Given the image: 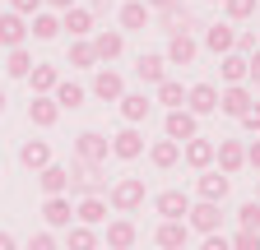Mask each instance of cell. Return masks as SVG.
Wrapping results in <instances>:
<instances>
[{"mask_svg":"<svg viewBox=\"0 0 260 250\" xmlns=\"http://www.w3.org/2000/svg\"><path fill=\"white\" fill-rule=\"evenodd\" d=\"M149 162H153L158 172H172V167L181 162V144H177V139H158V144L149 148Z\"/></svg>","mask_w":260,"mask_h":250,"instance_id":"1f68e13d","label":"cell"},{"mask_svg":"<svg viewBox=\"0 0 260 250\" xmlns=\"http://www.w3.org/2000/svg\"><path fill=\"white\" fill-rule=\"evenodd\" d=\"M19 162H23L28 172H42V167L51 162V144H47V139H23V144H19Z\"/></svg>","mask_w":260,"mask_h":250,"instance_id":"4316f807","label":"cell"},{"mask_svg":"<svg viewBox=\"0 0 260 250\" xmlns=\"http://www.w3.org/2000/svg\"><path fill=\"white\" fill-rule=\"evenodd\" d=\"M135 79L140 84H162V79H168V60H162V56H153V51H144L140 60H135Z\"/></svg>","mask_w":260,"mask_h":250,"instance_id":"83f0119b","label":"cell"},{"mask_svg":"<svg viewBox=\"0 0 260 250\" xmlns=\"http://www.w3.org/2000/svg\"><path fill=\"white\" fill-rule=\"evenodd\" d=\"M214 162H218L223 176H237V172L246 167V144H237V139H218V144H214Z\"/></svg>","mask_w":260,"mask_h":250,"instance_id":"30bf717a","label":"cell"},{"mask_svg":"<svg viewBox=\"0 0 260 250\" xmlns=\"http://www.w3.org/2000/svg\"><path fill=\"white\" fill-rule=\"evenodd\" d=\"M214 5H223V0H214Z\"/></svg>","mask_w":260,"mask_h":250,"instance_id":"11a10c76","label":"cell"},{"mask_svg":"<svg viewBox=\"0 0 260 250\" xmlns=\"http://www.w3.org/2000/svg\"><path fill=\"white\" fill-rule=\"evenodd\" d=\"M28 33L38 37V42H51V37H60V14H51V10H38L28 19Z\"/></svg>","mask_w":260,"mask_h":250,"instance_id":"d6a6232c","label":"cell"},{"mask_svg":"<svg viewBox=\"0 0 260 250\" xmlns=\"http://www.w3.org/2000/svg\"><path fill=\"white\" fill-rule=\"evenodd\" d=\"M144 176H116L112 185H107V204L116 209V213H135V209H144Z\"/></svg>","mask_w":260,"mask_h":250,"instance_id":"7a4b0ae2","label":"cell"},{"mask_svg":"<svg viewBox=\"0 0 260 250\" xmlns=\"http://www.w3.org/2000/svg\"><path fill=\"white\" fill-rule=\"evenodd\" d=\"M10 10H14L19 19H32V14L42 10V0H10Z\"/></svg>","mask_w":260,"mask_h":250,"instance_id":"ee69618b","label":"cell"},{"mask_svg":"<svg viewBox=\"0 0 260 250\" xmlns=\"http://www.w3.org/2000/svg\"><path fill=\"white\" fill-rule=\"evenodd\" d=\"M107 148H112V158H121V162H135L140 153H144V135L135 130V125H125V130H116V135L107 139Z\"/></svg>","mask_w":260,"mask_h":250,"instance_id":"9c48e42d","label":"cell"},{"mask_svg":"<svg viewBox=\"0 0 260 250\" xmlns=\"http://www.w3.org/2000/svg\"><path fill=\"white\" fill-rule=\"evenodd\" d=\"M107 232H103V241H107V250H130L140 241V227L130 223V218H112V223H103Z\"/></svg>","mask_w":260,"mask_h":250,"instance_id":"2e32d148","label":"cell"},{"mask_svg":"<svg viewBox=\"0 0 260 250\" xmlns=\"http://www.w3.org/2000/svg\"><path fill=\"white\" fill-rule=\"evenodd\" d=\"M23 37H28V19H19L14 10H5V14H0V47L14 51V47H23Z\"/></svg>","mask_w":260,"mask_h":250,"instance_id":"44dd1931","label":"cell"},{"mask_svg":"<svg viewBox=\"0 0 260 250\" xmlns=\"http://www.w3.org/2000/svg\"><path fill=\"white\" fill-rule=\"evenodd\" d=\"M23 250H60V241H56V232H32Z\"/></svg>","mask_w":260,"mask_h":250,"instance_id":"b9f144b4","label":"cell"},{"mask_svg":"<svg viewBox=\"0 0 260 250\" xmlns=\"http://www.w3.org/2000/svg\"><path fill=\"white\" fill-rule=\"evenodd\" d=\"M158 102L168 107V111H177V107H186V88L177 84V79H162L158 84Z\"/></svg>","mask_w":260,"mask_h":250,"instance_id":"d590c367","label":"cell"},{"mask_svg":"<svg viewBox=\"0 0 260 250\" xmlns=\"http://www.w3.org/2000/svg\"><path fill=\"white\" fill-rule=\"evenodd\" d=\"M195 56H200V42H195L190 33H177V37H168V51H162V60H168V65H190Z\"/></svg>","mask_w":260,"mask_h":250,"instance_id":"d6986e66","label":"cell"},{"mask_svg":"<svg viewBox=\"0 0 260 250\" xmlns=\"http://www.w3.org/2000/svg\"><path fill=\"white\" fill-rule=\"evenodd\" d=\"M228 190H233V176H223L218 167H209V172L195 176V195H200L205 204H223V199H228Z\"/></svg>","mask_w":260,"mask_h":250,"instance_id":"277c9868","label":"cell"},{"mask_svg":"<svg viewBox=\"0 0 260 250\" xmlns=\"http://www.w3.org/2000/svg\"><path fill=\"white\" fill-rule=\"evenodd\" d=\"M0 250H19V241H14L10 232H0Z\"/></svg>","mask_w":260,"mask_h":250,"instance_id":"681fc988","label":"cell"},{"mask_svg":"<svg viewBox=\"0 0 260 250\" xmlns=\"http://www.w3.org/2000/svg\"><path fill=\"white\" fill-rule=\"evenodd\" d=\"M153 209H158L162 223H186L190 195H186V190H158V195H153Z\"/></svg>","mask_w":260,"mask_h":250,"instance_id":"52a82bcc","label":"cell"},{"mask_svg":"<svg viewBox=\"0 0 260 250\" xmlns=\"http://www.w3.org/2000/svg\"><path fill=\"white\" fill-rule=\"evenodd\" d=\"M107 5H112V0H93V5H88V10L98 14V10H107Z\"/></svg>","mask_w":260,"mask_h":250,"instance_id":"f907efd6","label":"cell"},{"mask_svg":"<svg viewBox=\"0 0 260 250\" xmlns=\"http://www.w3.org/2000/svg\"><path fill=\"white\" fill-rule=\"evenodd\" d=\"M162 130H168V139L186 144V139H195V135H200V116H190L186 107H177V111H168V120H162Z\"/></svg>","mask_w":260,"mask_h":250,"instance_id":"5bb4252c","label":"cell"},{"mask_svg":"<svg viewBox=\"0 0 260 250\" xmlns=\"http://www.w3.org/2000/svg\"><path fill=\"white\" fill-rule=\"evenodd\" d=\"M218 79H223V88H228V84H246V79H251V70H246V56H237V51L218 56Z\"/></svg>","mask_w":260,"mask_h":250,"instance_id":"f546056e","label":"cell"},{"mask_svg":"<svg viewBox=\"0 0 260 250\" xmlns=\"http://www.w3.org/2000/svg\"><path fill=\"white\" fill-rule=\"evenodd\" d=\"M65 195H107V162H70V190Z\"/></svg>","mask_w":260,"mask_h":250,"instance_id":"6da1fadb","label":"cell"},{"mask_svg":"<svg viewBox=\"0 0 260 250\" xmlns=\"http://www.w3.org/2000/svg\"><path fill=\"white\" fill-rule=\"evenodd\" d=\"M28 70H32V56H28L23 47H14V51L5 56V74H10V79H28Z\"/></svg>","mask_w":260,"mask_h":250,"instance_id":"8d00e7d4","label":"cell"},{"mask_svg":"<svg viewBox=\"0 0 260 250\" xmlns=\"http://www.w3.org/2000/svg\"><path fill=\"white\" fill-rule=\"evenodd\" d=\"M181 162L195 167V172H209V167H214V139H200V135L186 139V144H181Z\"/></svg>","mask_w":260,"mask_h":250,"instance_id":"e0dca14e","label":"cell"},{"mask_svg":"<svg viewBox=\"0 0 260 250\" xmlns=\"http://www.w3.org/2000/svg\"><path fill=\"white\" fill-rule=\"evenodd\" d=\"M246 167H255V172H260V139H251V144H246Z\"/></svg>","mask_w":260,"mask_h":250,"instance_id":"bcb514c9","label":"cell"},{"mask_svg":"<svg viewBox=\"0 0 260 250\" xmlns=\"http://www.w3.org/2000/svg\"><path fill=\"white\" fill-rule=\"evenodd\" d=\"M233 42H237V28H233V23H209V28H205V47H209L214 56H228V51H233Z\"/></svg>","mask_w":260,"mask_h":250,"instance_id":"f1b7e54d","label":"cell"},{"mask_svg":"<svg viewBox=\"0 0 260 250\" xmlns=\"http://www.w3.org/2000/svg\"><path fill=\"white\" fill-rule=\"evenodd\" d=\"M255 93H260V74H255Z\"/></svg>","mask_w":260,"mask_h":250,"instance_id":"db71d44e","label":"cell"},{"mask_svg":"<svg viewBox=\"0 0 260 250\" xmlns=\"http://www.w3.org/2000/svg\"><path fill=\"white\" fill-rule=\"evenodd\" d=\"M255 204H260V181H255Z\"/></svg>","mask_w":260,"mask_h":250,"instance_id":"816d5d0a","label":"cell"},{"mask_svg":"<svg viewBox=\"0 0 260 250\" xmlns=\"http://www.w3.org/2000/svg\"><path fill=\"white\" fill-rule=\"evenodd\" d=\"M70 65H75V70H93V65H98V56H93V47H88V37H79V42H70Z\"/></svg>","mask_w":260,"mask_h":250,"instance_id":"74e56055","label":"cell"},{"mask_svg":"<svg viewBox=\"0 0 260 250\" xmlns=\"http://www.w3.org/2000/svg\"><path fill=\"white\" fill-rule=\"evenodd\" d=\"M158 28H162L168 37H177V33H190V28H205V23L195 19V14L181 5V0H172L168 10H158Z\"/></svg>","mask_w":260,"mask_h":250,"instance_id":"5b68a950","label":"cell"},{"mask_svg":"<svg viewBox=\"0 0 260 250\" xmlns=\"http://www.w3.org/2000/svg\"><path fill=\"white\" fill-rule=\"evenodd\" d=\"M98 245H103L98 227H79V223L65 227V250H98Z\"/></svg>","mask_w":260,"mask_h":250,"instance_id":"e575fe53","label":"cell"},{"mask_svg":"<svg viewBox=\"0 0 260 250\" xmlns=\"http://www.w3.org/2000/svg\"><path fill=\"white\" fill-rule=\"evenodd\" d=\"M93 19H98V14H93L88 5H70V10L60 14V33H70L75 42H79V37H93V33H98Z\"/></svg>","mask_w":260,"mask_h":250,"instance_id":"8fae6325","label":"cell"},{"mask_svg":"<svg viewBox=\"0 0 260 250\" xmlns=\"http://www.w3.org/2000/svg\"><path fill=\"white\" fill-rule=\"evenodd\" d=\"M28 120L38 125V130H51V125L60 120V107H56L51 98H32V102H28Z\"/></svg>","mask_w":260,"mask_h":250,"instance_id":"836d02e7","label":"cell"},{"mask_svg":"<svg viewBox=\"0 0 260 250\" xmlns=\"http://www.w3.org/2000/svg\"><path fill=\"white\" fill-rule=\"evenodd\" d=\"M38 185H42V195H65L70 190V167L65 162H47L38 172Z\"/></svg>","mask_w":260,"mask_h":250,"instance_id":"cb8c5ba5","label":"cell"},{"mask_svg":"<svg viewBox=\"0 0 260 250\" xmlns=\"http://www.w3.org/2000/svg\"><path fill=\"white\" fill-rule=\"evenodd\" d=\"M223 14L233 19V23H242V19L255 14V0H223Z\"/></svg>","mask_w":260,"mask_h":250,"instance_id":"ab89813d","label":"cell"},{"mask_svg":"<svg viewBox=\"0 0 260 250\" xmlns=\"http://www.w3.org/2000/svg\"><path fill=\"white\" fill-rule=\"evenodd\" d=\"M237 120H242V130H251V135H260V102H251V107H246V111H242Z\"/></svg>","mask_w":260,"mask_h":250,"instance_id":"7bdbcfd3","label":"cell"},{"mask_svg":"<svg viewBox=\"0 0 260 250\" xmlns=\"http://www.w3.org/2000/svg\"><path fill=\"white\" fill-rule=\"evenodd\" d=\"M75 223H79V227H103V223H107V199H103V195H84V199L75 204Z\"/></svg>","mask_w":260,"mask_h":250,"instance_id":"ac0fdd59","label":"cell"},{"mask_svg":"<svg viewBox=\"0 0 260 250\" xmlns=\"http://www.w3.org/2000/svg\"><path fill=\"white\" fill-rule=\"evenodd\" d=\"M88 47H93V56L103 60V65H112V60H121V51H125V33L121 28H103V33L88 37Z\"/></svg>","mask_w":260,"mask_h":250,"instance_id":"ba28073f","label":"cell"},{"mask_svg":"<svg viewBox=\"0 0 260 250\" xmlns=\"http://www.w3.org/2000/svg\"><path fill=\"white\" fill-rule=\"evenodd\" d=\"M255 37H260V28H255Z\"/></svg>","mask_w":260,"mask_h":250,"instance_id":"9f6ffc18","label":"cell"},{"mask_svg":"<svg viewBox=\"0 0 260 250\" xmlns=\"http://www.w3.org/2000/svg\"><path fill=\"white\" fill-rule=\"evenodd\" d=\"M251 102H255V93H251L246 84H228V88H218V111H223V116H233V120H237Z\"/></svg>","mask_w":260,"mask_h":250,"instance_id":"4fadbf2b","label":"cell"},{"mask_svg":"<svg viewBox=\"0 0 260 250\" xmlns=\"http://www.w3.org/2000/svg\"><path fill=\"white\" fill-rule=\"evenodd\" d=\"M186 227H190V232H200V236L223 232V204H205V199H195V204L186 209Z\"/></svg>","mask_w":260,"mask_h":250,"instance_id":"3957f363","label":"cell"},{"mask_svg":"<svg viewBox=\"0 0 260 250\" xmlns=\"http://www.w3.org/2000/svg\"><path fill=\"white\" fill-rule=\"evenodd\" d=\"M0 111H5V93H0Z\"/></svg>","mask_w":260,"mask_h":250,"instance_id":"f5cc1de1","label":"cell"},{"mask_svg":"<svg viewBox=\"0 0 260 250\" xmlns=\"http://www.w3.org/2000/svg\"><path fill=\"white\" fill-rule=\"evenodd\" d=\"M116 19H121V33H144V28H149V19H153V14H149V10L140 5V0H125V5H121V14H116Z\"/></svg>","mask_w":260,"mask_h":250,"instance_id":"4dcf8cb0","label":"cell"},{"mask_svg":"<svg viewBox=\"0 0 260 250\" xmlns=\"http://www.w3.org/2000/svg\"><path fill=\"white\" fill-rule=\"evenodd\" d=\"M228 245H233V250H260V232H233V236H228Z\"/></svg>","mask_w":260,"mask_h":250,"instance_id":"60d3db41","label":"cell"},{"mask_svg":"<svg viewBox=\"0 0 260 250\" xmlns=\"http://www.w3.org/2000/svg\"><path fill=\"white\" fill-rule=\"evenodd\" d=\"M107 135H98V130H84L75 135V162H107Z\"/></svg>","mask_w":260,"mask_h":250,"instance_id":"7c38bea8","label":"cell"},{"mask_svg":"<svg viewBox=\"0 0 260 250\" xmlns=\"http://www.w3.org/2000/svg\"><path fill=\"white\" fill-rule=\"evenodd\" d=\"M70 5H75V0H42V10H51V14H65Z\"/></svg>","mask_w":260,"mask_h":250,"instance_id":"7dc6e473","label":"cell"},{"mask_svg":"<svg viewBox=\"0 0 260 250\" xmlns=\"http://www.w3.org/2000/svg\"><path fill=\"white\" fill-rule=\"evenodd\" d=\"M51 102H56L60 111H79V107L88 102V88H84V84H70V79H60V84L51 88Z\"/></svg>","mask_w":260,"mask_h":250,"instance_id":"ffe728a7","label":"cell"},{"mask_svg":"<svg viewBox=\"0 0 260 250\" xmlns=\"http://www.w3.org/2000/svg\"><path fill=\"white\" fill-rule=\"evenodd\" d=\"M116 107H121V120H125V125H140V120H149V111H153V102L144 98V93H121Z\"/></svg>","mask_w":260,"mask_h":250,"instance_id":"603a6c76","label":"cell"},{"mask_svg":"<svg viewBox=\"0 0 260 250\" xmlns=\"http://www.w3.org/2000/svg\"><path fill=\"white\" fill-rule=\"evenodd\" d=\"M186 241H190V227L186 223H158V232H153V245L158 250H186Z\"/></svg>","mask_w":260,"mask_h":250,"instance_id":"d4e9b609","label":"cell"},{"mask_svg":"<svg viewBox=\"0 0 260 250\" xmlns=\"http://www.w3.org/2000/svg\"><path fill=\"white\" fill-rule=\"evenodd\" d=\"M200 250H233V245H228V236H223V232H209V236L200 241Z\"/></svg>","mask_w":260,"mask_h":250,"instance_id":"f6af8a7d","label":"cell"},{"mask_svg":"<svg viewBox=\"0 0 260 250\" xmlns=\"http://www.w3.org/2000/svg\"><path fill=\"white\" fill-rule=\"evenodd\" d=\"M28 84H32V98H51V88L60 84V70H56V65H42V60H32Z\"/></svg>","mask_w":260,"mask_h":250,"instance_id":"484cf974","label":"cell"},{"mask_svg":"<svg viewBox=\"0 0 260 250\" xmlns=\"http://www.w3.org/2000/svg\"><path fill=\"white\" fill-rule=\"evenodd\" d=\"M237 227H242V232H260V204H255V199H246V204L237 209Z\"/></svg>","mask_w":260,"mask_h":250,"instance_id":"f35d334b","label":"cell"},{"mask_svg":"<svg viewBox=\"0 0 260 250\" xmlns=\"http://www.w3.org/2000/svg\"><path fill=\"white\" fill-rule=\"evenodd\" d=\"M140 5H144V10L153 14V10H168V5H172V0H140Z\"/></svg>","mask_w":260,"mask_h":250,"instance_id":"c3c4849f","label":"cell"},{"mask_svg":"<svg viewBox=\"0 0 260 250\" xmlns=\"http://www.w3.org/2000/svg\"><path fill=\"white\" fill-rule=\"evenodd\" d=\"M42 223H47V232H65L75 223V204H70V195H47V204H42Z\"/></svg>","mask_w":260,"mask_h":250,"instance_id":"8992f818","label":"cell"},{"mask_svg":"<svg viewBox=\"0 0 260 250\" xmlns=\"http://www.w3.org/2000/svg\"><path fill=\"white\" fill-rule=\"evenodd\" d=\"M88 93H93V98H103V102H116L121 93H125V79H121L116 70H107V65H103V70L93 74V88H88Z\"/></svg>","mask_w":260,"mask_h":250,"instance_id":"7402d4cb","label":"cell"},{"mask_svg":"<svg viewBox=\"0 0 260 250\" xmlns=\"http://www.w3.org/2000/svg\"><path fill=\"white\" fill-rule=\"evenodd\" d=\"M186 111L190 116H214L218 111V88L214 84H190L186 88Z\"/></svg>","mask_w":260,"mask_h":250,"instance_id":"9a60e30c","label":"cell"}]
</instances>
